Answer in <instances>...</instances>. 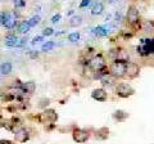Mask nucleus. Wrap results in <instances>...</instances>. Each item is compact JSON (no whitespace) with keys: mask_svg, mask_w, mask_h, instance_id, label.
<instances>
[{"mask_svg":"<svg viewBox=\"0 0 154 144\" xmlns=\"http://www.w3.org/2000/svg\"><path fill=\"white\" fill-rule=\"evenodd\" d=\"M81 23H82V17L81 16H73L69 20V26L71 27H77V26H80Z\"/></svg>","mask_w":154,"mask_h":144,"instance_id":"aec40b11","label":"nucleus"},{"mask_svg":"<svg viewBox=\"0 0 154 144\" xmlns=\"http://www.w3.org/2000/svg\"><path fill=\"white\" fill-rule=\"evenodd\" d=\"M113 117L117 120V121L123 122V121H126V120L128 118V113L125 112V111H121V109H118V111H116L113 113Z\"/></svg>","mask_w":154,"mask_h":144,"instance_id":"ddd939ff","label":"nucleus"},{"mask_svg":"<svg viewBox=\"0 0 154 144\" xmlns=\"http://www.w3.org/2000/svg\"><path fill=\"white\" fill-rule=\"evenodd\" d=\"M42 40H44V37L42 36H35L32 39V44H38V42H41Z\"/></svg>","mask_w":154,"mask_h":144,"instance_id":"cd10ccee","label":"nucleus"},{"mask_svg":"<svg viewBox=\"0 0 154 144\" xmlns=\"http://www.w3.org/2000/svg\"><path fill=\"white\" fill-rule=\"evenodd\" d=\"M139 18H140V14H139V11L136 9V7H128V9H127V21H128L130 25H137Z\"/></svg>","mask_w":154,"mask_h":144,"instance_id":"6e6552de","label":"nucleus"},{"mask_svg":"<svg viewBox=\"0 0 154 144\" xmlns=\"http://www.w3.org/2000/svg\"><path fill=\"white\" fill-rule=\"evenodd\" d=\"M30 30H31V27L28 25L27 21H22L18 25V32L19 33H27V32H30Z\"/></svg>","mask_w":154,"mask_h":144,"instance_id":"6ab92c4d","label":"nucleus"},{"mask_svg":"<svg viewBox=\"0 0 154 144\" xmlns=\"http://www.w3.org/2000/svg\"><path fill=\"white\" fill-rule=\"evenodd\" d=\"M44 117H45V118H49L50 122H54V121H57L58 114L55 113L54 109H46V111L44 112Z\"/></svg>","mask_w":154,"mask_h":144,"instance_id":"f3484780","label":"nucleus"},{"mask_svg":"<svg viewBox=\"0 0 154 144\" xmlns=\"http://www.w3.org/2000/svg\"><path fill=\"white\" fill-rule=\"evenodd\" d=\"M126 67H127V61L116 59L112 62V64L109 67V74L114 79H122L126 76Z\"/></svg>","mask_w":154,"mask_h":144,"instance_id":"f03ea898","label":"nucleus"},{"mask_svg":"<svg viewBox=\"0 0 154 144\" xmlns=\"http://www.w3.org/2000/svg\"><path fill=\"white\" fill-rule=\"evenodd\" d=\"M40 21H41L40 16H32L30 20H27V22H28V25H30V27H36L38 23H40Z\"/></svg>","mask_w":154,"mask_h":144,"instance_id":"412c9836","label":"nucleus"},{"mask_svg":"<svg viewBox=\"0 0 154 144\" xmlns=\"http://www.w3.org/2000/svg\"><path fill=\"white\" fill-rule=\"evenodd\" d=\"M89 66H90V68L93 71L103 70V68H105V58L102 54H96L95 57H93V58L90 59Z\"/></svg>","mask_w":154,"mask_h":144,"instance_id":"39448f33","label":"nucleus"},{"mask_svg":"<svg viewBox=\"0 0 154 144\" xmlns=\"http://www.w3.org/2000/svg\"><path fill=\"white\" fill-rule=\"evenodd\" d=\"M140 75V66L135 62H127V67H126V76L125 77L128 79H136Z\"/></svg>","mask_w":154,"mask_h":144,"instance_id":"0eeeda50","label":"nucleus"},{"mask_svg":"<svg viewBox=\"0 0 154 144\" xmlns=\"http://www.w3.org/2000/svg\"><path fill=\"white\" fill-rule=\"evenodd\" d=\"M104 12V4L102 2H96L93 4V7H91V14L93 16H100V14H103Z\"/></svg>","mask_w":154,"mask_h":144,"instance_id":"f8f14e48","label":"nucleus"},{"mask_svg":"<svg viewBox=\"0 0 154 144\" xmlns=\"http://www.w3.org/2000/svg\"><path fill=\"white\" fill-rule=\"evenodd\" d=\"M17 23V14L14 11H7L2 13V25L8 28V30H12L14 28Z\"/></svg>","mask_w":154,"mask_h":144,"instance_id":"7ed1b4c3","label":"nucleus"},{"mask_svg":"<svg viewBox=\"0 0 154 144\" xmlns=\"http://www.w3.org/2000/svg\"><path fill=\"white\" fill-rule=\"evenodd\" d=\"M72 138H73V140L79 144H84L89 140L90 138V134L89 131L84 130V129H75L73 133H72Z\"/></svg>","mask_w":154,"mask_h":144,"instance_id":"423d86ee","label":"nucleus"},{"mask_svg":"<svg viewBox=\"0 0 154 144\" xmlns=\"http://www.w3.org/2000/svg\"><path fill=\"white\" fill-rule=\"evenodd\" d=\"M118 57H119V52H118V49H112V50L109 52V58H110V59L116 61V59H118Z\"/></svg>","mask_w":154,"mask_h":144,"instance_id":"393cba45","label":"nucleus"},{"mask_svg":"<svg viewBox=\"0 0 154 144\" xmlns=\"http://www.w3.org/2000/svg\"><path fill=\"white\" fill-rule=\"evenodd\" d=\"M134 93H135L134 88L127 83H119L118 85H116V94L119 98H128L134 95Z\"/></svg>","mask_w":154,"mask_h":144,"instance_id":"20e7f679","label":"nucleus"},{"mask_svg":"<svg viewBox=\"0 0 154 144\" xmlns=\"http://www.w3.org/2000/svg\"><path fill=\"white\" fill-rule=\"evenodd\" d=\"M22 90L25 93H27V94H32L33 92H35V89H36V85H35V83H32V81H28V83H25L22 86Z\"/></svg>","mask_w":154,"mask_h":144,"instance_id":"4468645a","label":"nucleus"},{"mask_svg":"<svg viewBox=\"0 0 154 144\" xmlns=\"http://www.w3.org/2000/svg\"><path fill=\"white\" fill-rule=\"evenodd\" d=\"M19 42H21V40L18 39V36L16 35H7L5 37H4V45H7L9 48H14V46H19Z\"/></svg>","mask_w":154,"mask_h":144,"instance_id":"9b49d317","label":"nucleus"},{"mask_svg":"<svg viewBox=\"0 0 154 144\" xmlns=\"http://www.w3.org/2000/svg\"><path fill=\"white\" fill-rule=\"evenodd\" d=\"M93 32L99 37H104V36L108 35V30L105 27H102V26H98V27L93 28Z\"/></svg>","mask_w":154,"mask_h":144,"instance_id":"a211bd4d","label":"nucleus"},{"mask_svg":"<svg viewBox=\"0 0 154 144\" xmlns=\"http://www.w3.org/2000/svg\"><path fill=\"white\" fill-rule=\"evenodd\" d=\"M100 83H102L103 86H112L113 83H114V77L110 74H107L104 75L102 79H100Z\"/></svg>","mask_w":154,"mask_h":144,"instance_id":"dca6fc26","label":"nucleus"},{"mask_svg":"<svg viewBox=\"0 0 154 144\" xmlns=\"http://www.w3.org/2000/svg\"><path fill=\"white\" fill-rule=\"evenodd\" d=\"M59 21H60V14H55V16L51 17V23H53V25L59 23Z\"/></svg>","mask_w":154,"mask_h":144,"instance_id":"bb28decb","label":"nucleus"},{"mask_svg":"<svg viewBox=\"0 0 154 144\" xmlns=\"http://www.w3.org/2000/svg\"><path fill=\"white\" fill-rule=\"evenodd\" d=\"M13 70V64L11 62H4V63L0 66V74L2 75H9Z\"/></svg>","mask_w":154,"mask_h":144,"instance_id":"2eb2a0df","label":"nucleus"},{"mask_svg":"<svg viewBox=\"0 0 154 144\" xmlns=\"http://www.w3.org/2000/svg\"><path fill=\"white\" fill-rule=\"evenodd\" d=\"M54 46H55V42H54V41H46V42H44V44H42L41 50H42V52H50Z\"/></svg>","mask_w":154,"mask_h":144,"instance_id":"4be33fe9","label":"nucleus"},{"mask_svg":"<svg viewBox=\"0 0 154 144\" xmlns=\"http://www.w3.org/2000/svg\"><path fill=\"white\" fill-rule=\"evenodd\" d=\"M12 3L16 9H22L26 7V0H12Z\"/></svg>","mask_w":154,"mask_h":144,"instance_id":"5701e85b","label":"nucleus"},{"mask_svg":"<svg viewBox=\"0 0 154 144\" xmlns=\"http://www.w3.org/2000/svg\"><path fill=\"white\" fill-rule=\"evenodd\" d=\"M0 26H2V13H0Z\"/></svg>","mask_w":154,"mask_h":144,"instance_id":"c756f323","label":"nucleus"},{"mask_svg":"<svg viewBox=\"0 0 154 144\" xmlns=\"http://www.w3.org/2000/svg\"><path fill=\"white\" fill-rule=\"evenodd\" d=\"M53 33H54V30H53L51 27H46V28H44V31H42V36H51Z\"/></svg>","mask_w":154,"mask_h":144,"instance_id":"a878e982","label":"nucleus"},{"mask_svg":"<svg viewBox=\"0 0 154 144\" xmlns=\"http://www.w3.org/2000/svg\"><path fill=\"white\" fill-rule=\"evenodd\" d=\"M90 3H91V0H82V2H81V4H80V8H86V7H89Z\"/></svg>","mask_w":154,"mask_h":144,"instance_id":"c85d7f7f","label":"nucleus"},{"mask_svg":"<svg viewBox=\"0 0 154 144\" xmlns=\"http://www.w3.org/2000/svg\"><path fill=\"white\" fill-rule=\"evenodd\" d=\"M28 138H30V134H28V130H26V129H19V130L16 131V134H14V140H16L17 143H25L28 140Z\"/></svg>","mask_w":154,"mask_h":144,"instance_id":"9d476101","label":"nucleus"},{"mask_svg":"<svg viewBox=\"0 0 154 144\" xmlns=\"http://www.w3.org/2000/svg\"><path fill=\"white\" fill-rule=\"evenodd\" d=\"M136 53L141 58H149L154 55V37H145L140 40V44L136 46Z\"/></svg>","mask_w":154,"mask_h":144,"instance_id":"f257e3e1","label":"nucleus"},{"mask_svg":"<svg viewBox=\"0 0 154 144\" xmlns=\"http://www.w3.org/2000/svg\"><path fill=\"white\" fill-rule=\"evenodd\" d=\"M91 98L96 102H105L108 99V93L105 92V89L103 88H98V89H94L93 93H91Z\"/></svg>","mask_w":154,"mask_h":144,"instance_id":"1a4fd4ad","label":"nucleus"},{"mask_svg":"<svg viewBox=\"0 0 154 144\" xmlns=\"http://www.w3.org/2000/svg\"><path fill=\"white\" fill-rule=\"evenodd\" d=\"M79 40H80V33L79 32H72V33H69V35H68V41L76 42Z\"/></svg>","mask_w":154,"mask_h":144,"instance_id":"b1692460","label":"nucleus"}]
</instances>
